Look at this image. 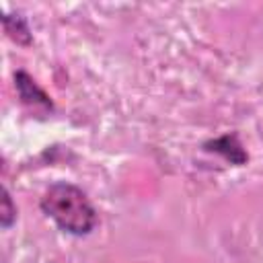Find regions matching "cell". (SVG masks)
Here are the masks:
<instances>
[{
  "label": "cell",
  "mask_w": 263,
  "mask_h": 263,
  "mask_svg": "<svg viewBox=\"0 0 263 263\" xmlns=\"http://www.w3.org/2000/svg\"><path fill=\"white\" fill-rule=\"evenodd\" d=\"M2 23H4V31H6V35L14 41V43H18V45H31L33 43V35H31V29H29V25H27V21L21 16V14H4L2 16Z\"/></svg>",
  "instance_id": "obj_4"
},
{
  "label": "cell",
  "mask_w": 263,
  "mask_h": 263,
  "mask_svg": "<svg viewBox=\"0 0 263 263\" xmlns=\"http://www.w3.org/2000/svg\"><path fill=\"white\" fill-rule=\"evenodd\" d=\"M14 86H16V90H18V97H21L23 105L33 107V109L43 107L45 111H51V109H53L51 99L45 95L43 88L37 86V82H35L27 72L18 70V72L14 74Z\"/></svg>",
  "instance_id": "obj_2"
},
{
  "label": "cell",
  "mask_w": 263,
  "mask_h": 263,
  "mask_svg": "<svg viewBox=\"0 0 263 263\" xmlns=\"http://www.w3.org/2000/svg\"><path fill=\"white\" fill-rule=\"evenodd\" d=\"M14 220H16V208L12 203L8 189L4 187L2 189V205H0V224H2V228H10Z\"/></svg>",
  "instance_id": "obj_5"
},
{
  "label": "cell",
  "mask_w": 263,
  "mask_h": 263,
  "mask_svg": "<svg viewBox=\"0 0 263 263\" xmlns=\"http://www.w3.org/2000/svg\"><path fill=\"white\" fill-rule=\"evenodd\" d=\"M203 148L208 152H218L222 154L226 160H230L232 164H245L247 162V152L245 148L240 146L236 134H224L222 138H216V140H210L203 144Z\"/></svg>",
  "instance_id": "obj_3"
},
{
  "label": "cell",
  "mask_w": 263,
  "mask_h": 263,
  "mask_svg": "<svg viewBox=\"0 0 263 263\" xmlns=\"http://www.w3.org/2000/svg\"><path fill=\"white\" fill-rule=\"evenodd\" d=\"M41 210L66 232L82 236L97 226V212L86 193L72 183H53L41 197Z\"/></svg>",
  "instance_id": "obj_1"
}]
</instances>
